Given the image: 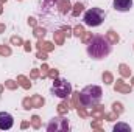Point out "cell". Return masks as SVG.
Instances as JSON below:
<instances>
[{
  "label": "cell",
  "instance_id": "obj_1",
  "mask_svg": "<svg viewBox=\"0 0 134 132\" xmlns=\"http://www.w3.org/2000/svg\"><path fill=\"white\" fill-rule=\"evenodd\" d=\"M111 51H112V44L104 36H94L87 45V55L97 61L108 58L111 55Z\"/></svg>",
  "mask_w": 134,
  "mask_h": 132
},
{
  "label": "cell",
  "instance_id": "obj_2",
  "mask_svg": "<svg viewBox=\"0 0 134 132\" xmlns=\"http://www.w3.org/2000/svg\"><path fill=\"white\" fill-rule=\"evenodd\" d=\"M101 98H103V90H101L100 86H95V84L86 86L80 92V103L84 107H94V106H97L101 101Z\"/></svg>",
  "mask_w": 134,
  "mask_h": 132
},
{
  "label": "cell",
  "instance_id": "obj_3",
  "mask_svg": "<svg viewBox=\"0 0 134 132\" xmlns=\"http://www.w3.org/2000/svg\"><path fill=\"white\" fill-rule=\"evenodd\" d=\"M104 19H106V13L101 8H91V9H87L84 13V17H83L84 23L87 27H92V28L100 27L101 23L104 22Z\"/></svg>",
  "mask_w": 134,
  "mask_h": 132
},
{
  "label": "cell",
  "instance_id": "obj_4",
  "mask_svg": "<svg viewBox=\"0 0 134 132\" xmlns=\"http://www.w3.org/2000/svg\"><path fill=\"white\" fill-rule=\"evenodd\" d=\"M52 93L61 99L67 98L72 93V84L67 79H64V78H58L52 84Z\"/></svg>",
  "mask_w": 134,
  "mask_h": 132
},
{
  "label": "cell",
  "instance_id": "obj_5",
  "mask_svg": "<svg viewBox=\"0 0 134 132\" xmlns=\"http://www.w3.org/2000/svg\"><path fill=\"white\" fill-rule=\"evenodd\" d=\"M47 131L53 132V131H69V123H67L64 118H53L48 126H47Z\"/></svg>",
  "mask_w": 134,
  "mask_h": 132
},
{
  "label": "cell",
  "instance_id": "obj_6",
  "mask_svg": "<svg viewBox=\"0 0 134 132\" xmlns=\"http://www.w3.org/2000/svg\"><path fill=\"white\" fill-rule=\"evenodd\" d=\"M14 126V118L8 112H0V131H8Z\"/></svg>",
  "mask_w": 134,
  "mask_h": 132
},
{
  "label": "cell",
  "instance_id": "obj_7",
  "mask_svg": "<svg viewBox=\"0 0 134 132\" xmlns=\"http://www.w3.org/2000/svg\"><path fill=\"white\" fill-rule=\"evenodd\" d=\"M112 6L119 13H128L133 8V0H112Z\"/></svg>",
  "mask_w": 134,
  "mask_h": 132
},
{
  "label": "cell",
  "instance_id": "obj_8",
  "mask_svg": "<svg viewBox=\"0 0 134 132\" xmlns=\"http://www.w3.org/2000/svg\"><path fill=\"white\" fill-rule=\"evenodd\" d=\"M114 131H115V132H117V131L130 132V131H131V126H130V124H125V123H117V124L114 126Z\"/></svg>",
  "mask_w": 134,
  "mask_h": 132
}]
</instances>
